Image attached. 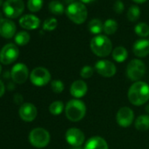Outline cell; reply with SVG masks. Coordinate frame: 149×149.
<instances>
[{
	"label": "cell",
	"instance_id": "4316f807",
	"mask_svg": "<svg viewBox=\"0 0 149 149\" xmlns=\"http://www.w3.org/2000/svg\"><path fill=\"white\" fill-rule=\"evenodd\" d=\"M126 17L129 21L135 22L137 21L140 17V9L138 6H132L126 14Z\"/></svg>",
	"mask_w": 149,
	"mask_h": 149
},
{
	"label": "cell",
	"instance_id": "8fae6325",
	"mask_svg": "<svg viewBox=\"0 0 149 149\" xmlns=\"http://www.w3.org/2000/svg\"><path fill=\"white\" fill-rule=\"evenodd\" d=\"M65 139L68 144L73 147L82 146L85 141L84 133L78 128H69L65 134Z\"/></svg>",
	"mask_w": 149,
	"mask_h": 149
},
{
	"label": "cell",
	"instance_id": "52a82bcc",
	"mask_svg": "<svg viewBox=\"0 0 149 149\" xmlns=\"http://www.w3.org/2000/svg\"><path fill=\"white\" fill-rule=\"evenodd\" d=\"M3 13L8 19L19 18L25 10L23 0H6L3 5Z\"/></svg>",
	"mask_w": 149,
	"mask_h": 149
},
{
	"label": "cell",
	"instance_id": "5bb4252c",
	"mask_svg": "<svg viewBox=\"0 0 149 149\" xmlns=\"http://www.w3.org/2000/svg\"><path fill=\"white\" fill-rule=\"evenodd\" d=\"M37 108L34 104L31 103H25L23 104L19 110V117L22 120L26 122H32L37 117Z\"/></svg>",
	"mask_w": 149,
	"mask_h": 149
},
{
	"label": "cell",
	"instance_id": "2e32d148",
	"mask_svg": "<svg viewBox=\"0 0 149 149\" xmlns=\"http://www.w3.org/2000/svg\"><path fill=\"white\" fill-rule=\"evenodd\" d=\"M40 19L33 14H26L19 19V26L26 30H35L40 26Z\"/></svg>",
	"mask_w": 149,
	"mask_h": 149
},
{
	"label": "cell",
	"instance_id": "4fadbf2b",
	"mask_svg": "<svg viewBox=\"0 0 149 149\" xmlns=\"http://www.w3.org/2000/svg\"><path fill=\"white\" fill-rule=\"evenodd\" d=\"M116 118H117V122L118 125L125 128V127L130 126L132 124L134 120V113L131 108L125 106L118 110Z\"/></svg>",
	"mask_w": 149,
	"mask_h": 149
},
{
	"label": "cell",
	"instance_id": "7c38bea8",
	"mask_svg": "<svg viewBox=\"0 0 149 149\" xmlns=\"http://www.w3.org/2000/svg\"><path fill=\"white\" fill-rule=\"evenodd\" d=\"M96 71L104 77H111L117 72V68L113 62L108 60L97 61L95 64Z\"/></svg>",
	"mask_w": 149,
	"mask_h": 149
},
{
	"label": "cell",
	"instance_id": "484cf974",
	"mask_svg": "<svg viewBox=\"0 0 149 149\" xmlns=\"http://www.w3.org/2000/svg\"><path fill=\"white\" fill-rule=\"evenodd\" d=\"M30 34L26 31H21L15 35V43L19 46H25L30 41Z\"/></svg>",
	"mask_w": 149,
	"mask_h": 149
},
{
	"label": "cell",
	"instance_id": "6da1fadb",
	"mask_svg": "<svg viewBox=\"0 0 149 149\" xmlns=\"http://www.w3.org/2000/svg\"><path fill=\"white\" fill-rule=\"evenodd\" d=\"M127 97L130 103L133 105L145 104L149 99V85L142 81L135 82L129 88Z\"/></svg>",
	"mask_w": 149,
	"mask_h": 149
},
{
	"label": "cell",
	"instance_id": "603a6c76",
	"mask_svg": "<svg viewBox=\"0 0 149 149\" xmlns=\"http://www.w3.org/2000/svg\"><path fill=\"white\" fill-rule=\"evenodd\" d=\"M48 9L51 13L54 15H61L66 10L62 3H61L58 0H53L48 4Z\"/></svg>",
	"mask_w": 149,
	"mask_h": 149
},
{
	"label": "cell",
	"instance_id": "e575fe53",
	"mask_svg": "<svg viewBox=\"0 0 149 149\" xmlns=\"http://www.w3.org/2000/svg\"><path fill=\"white\" fill-rule=\"evenodd\" d=\"M95 1V0H80V2L83 3V4H91Z\"/></svg>",
	"mask_w": 149,
	"mask_h": 149
},
{
	"label": "cell",
	"instance_id": "83f0119b",
	"mask_svg": "<svg viewBox=\"0 0 149 149\" xmlns=\"http://www.w3.org/2000/svg\"><path fill=\"white\" fill-rule=\"evenodd\" d=\"M64 110V104L61 101H54L49 105V111L54 116H58L62 113Z\"/></svg>",
	"mask_w": 149,
	"mask_h": 149
},
{
	"label": "cell",
	"instance_id": "f546056e",
	"mask_svg": "<svg viewBox=\"0 0 149 149\" xmlns=\"http://www.w3.org/2000/svg\"><path fill=\"white\" fill-rule=\"evenodd\" d=\"M58 26V21L54 18H48L43 23V29L45 31H54Z\"/></svg>",
	"mask_w": 149,
	"mask_h": 149
},
{
	"label": "cell",
	"instance_id": "7402d4cb",
	"mask_svg": "<svg viewBox=\"0 0 149 149\" xmlns=\"http://www.w3.org/2000/svg\"><path fill=\"white\" fill-rule=\"evenodd\" d=\"M135 127L139 131H147L149 129V115H140L135 120Z\"/></svg>",
	"mask_w": 149,
	"mask_h": 149
},
{
	"label": "cell",
	"instance_id": "8992f818",
	"mask_svg": "<svg viewBox=\"0 0 149 149\" xmlns=\"http://www.w3.org/2000/svg\"><path fill=\"white\" fill-rule=\"evenodd\" d=\"M146 74V65L139 59L132 60L126 68V74L132 82H139Z\"/></svg>",
	"mask_w": 149,
	"mask_h": 149
},
{
	"label": "cell",
	"instance_id": "277c9868",
	"mask_svg": "<svg viewBox=\"0 0 149 149\" xmlns=\"http://www.w3.org/2000/svg\"><path fill=\"white\" fill-rule=\"evenodd\" d=\"M91 51L99 57H106L112 53V43L106 35H97L91 40Z\"/></svg>",
	"mask_w": 149,
	"mask_h": 149
},
{
	"label": "cell",
	"instance_id": "9a60e30c",
	"mask_svg": "<svg viewBox=\"0 0 149 149\" xmlns=\"http://www.w3.org/2000/svg\"><path fill=\"white\" fill-rule=\"evenodd\" d=\"M16 25L12 19L7 18L0 20V36L5 39H12L16 35Z\"/></svg>",
	"mask_w": 149,
	"mask_h": 149
},
{
	"label": "cell",
	"instance_id": "60d3db41",
	"mask_svg": "<svg viewBox=\"0 0 149 149\" xmlns=\"http://www.w3.org/2000/svg\"><path fill=\"white\" fill-rule=\"evenodd\" d=\"M1 72H2V66L0 64V74H1Z\"/></svg>",
	"mask_w": 149,
	"mask_h": 149
},
{
	"label": "cell",
	"instance_id": "5b68a950",
	"mask_svg": "<svg viewBox=\"0 0 149 149\" xmlns=\"http://www.w3.org/2000/svg\"><path fill=\"white\" fill-rule=\"evenodd\" d=\"M29 142L36 148L46 147L50 142V134L42 127L34 128L29 133Z\"/></svg>",
	"mask_w": 149,
	"mask_h": 149
},
{
	"label": "cell",
	"instance_id": "30bf717a",
	"mask_svg": "<svg viewBox=\"0 0 149 149\" xmlns=\"http://www.w3.org/2000/svg\"><path fill=\"white\" fill-rule=\"evenodd\" d=\"M11 77L13 81L18 84H22L26 83L28 79V77H30L28 68L26 64L21 62L15 64L12 68Z\"/></svg>",
	"mask_w": 149,
	"mask_h": 149
},
{
	"label": "cell",
	"instance_id": "3957f363",
	"mask_svg": "<svg viewBox=\"0 0 149 149\" xmlns=\"http://www.w3.org/2000/svg\"><path fill=\"white\" fill-rule=\"evenodd\" d=\"M67 17L74 24L81 25L85 22L88 17V10L84 4L81 2L70 3L66 8Z\"/></svg>",
	"mask_w": 149,
	"mask_h": 149
},
{
	"label": "cell",
	"instance_id": "d4e9b609",
	"mask_svg": "<svg viewBox=\"0 0 149 149\" xmlns=\"http://www.w3.org/2000/svg\"><path fill=\"white\" fill-rule=\"evenodd\" d=\"M134 32L136 33V34L138 36L145 39L146 37L149 36V26L146 23L140 22L135 26Z\"/></svg>",
	"mask_w": 149,
	"mask_h": 149
},
{
	"label": "cell",
	"instance_id": "e0dca14e",
	"mask_svg": "<svg viewBox=\"0 0 149 149\" xmlns=\"http://www.w3.org/2000/svg\"><path fill=\"white\" fill-rule=\"evenodd\" d=\"M87 91H88L87 84L83 80L74 81L70 86V94L77 99L84 97Z\"/></svg>",
	"mask_w": 149,
	"mask_h": 149
},
{
	"label": "cell",
	"instance_id": "74e56055",
	"mask_svg": "<svg viewBox=\"0 0 149 149\" xmlns=\"http://www.w3.org/2000/svg\"><path fill=\"white\" fill-rule=\"evenodd\" d=\"M72 149H84V147H82V146H76V147H73Z\"/></svg>",
	"mask_w": 149,
	"mask_h": 149
},
{
	"label": "cell",
	"instance_id": "f35d334b",
	"mask_svg": "<svg viewBox=\"0 0 149 149\" xmlns=\"http://www.w3.org/2000/svg\"><path fill=\"white\" fill-rule=\"evenodd\" d=\"M3 5H4V1L3 0H0V6H3Z\"/></svg>",
	"mask_w": 149,
	"mask_h": 149
},
{
	"label": "cell",
	"instance_id": "ab89813d",
	"mask_svg": "<svg viewBox=\"0 0 149 149\" xmlns=\"http://www.w3.org/2000/svg\"><path fill=\"white\" fill-rule=\"evenodd\" d=\"M4 18H3V14H2V13L1 12H0V20H1V19H3Z\"/></svg>",
	"mask_w": 149,
	"mask_h": 149
},
{
	"label": "cell",
	"instance_id": "d6986e66",
	"mask_svg": "<svg viewBox=\"0 0 149 149\" xmlns=\"http://www.w3.org/2000/svg\"><path fill=\"white\" fill-rule=\"evenodd\" d=\"M84 149H109V146L104 139L99 136H94L86 142Z\"/></svg>",
	"mask_w": 149,
	"mask_h": 149
},
{
	"label": "cell",
	"instance_id": "1f68e13d",
	"mask_svg": "<svg viewBox=\"0 0 149 149\" xmlns=\"http://www.w3.org/2000/svg\"><path fill=\"white\" fill-rule=\"evenodd\" d=\"M51 89L54 93H61L64 90V84L60 80H54L51 82Z\"/></svg>",
	"mask_w": 149,
	"mask_h": 149
},
{
	"label": "cell",
	"instance_id": "9c48e42d",
	"mask_svg": "<svg viewBox=\"0 0 149 149\" xmlns=\"http://www.w3.org/2000/svg\"><path fill=\"white\" fill-rule=\"evenodd\" d=\"M19 55L18 47L13 43L5 45L0 50V62L5 65H9L14 62Z\"/></svg>",
	"mask_w": 149,
	"mask_h": 149
},
{
	"label": "cell",
	"instance_id": "8d00e7d4",
	"mask_svg": "<svg viewBox=\"0 0 149 149\" xmlns=\"http://www.w3.org/2000/svg\"><path fill=\"white\" fill-rule=\"evenodd\" d=\"M145 111H146V112L147 113V115H149V104H147V105L146 106Z\"/></svg>",
	"mask_w": 149,
	"mask_h": 149
},
{
	"label": "cell",
	"instance_id": "836d02e7",
	"mask_svg": "<svg viewBox=\"0 0 149 149\" xmlns=\"http://www.w3.org/2000/svg\"><path fill=\"white\" fill-rule=\"evenodd\" d=\"M6 92V87H5V84L4 83L0 80V97H3V95L5 94Z\"/></svg>",
	"mask_w": 149,
	"mask_h": 149
},
{
	"label": "cell",
	"instance_id": "ba28073f",
	"mask_svg": "<svg viewBox=\"0 0 149 149\" xmlns=\"http://www.w3.org/2000/svg\"><path fill=\"white\" fill-rule=\"evenodd\" d=\"M29 78L33 85L37 87H43L50 82L51 74L47 68L43 67H38L33 69V71L30 73Z\"/></svg>",
	"mask_w": 149,
	"mask_h": 149
},
{
	"label": "cell",
	"instance_id": "d590c367",
	"mask_svg": "<svg viewBox=\"0 0 149 149\" xmlns=\"http://www.w3.org/2000/svg\"><path fill=\"white\" fill-rule=\"evenodd\" d=\"M132 1L136 4H143V3L146 2L147 0H132Z\"/></svg>",
	"mask_w": 149,
	"mask_h": 149
},
{
	"label": "cell",
	"instance_id": "4dcf8cb0",
	"mask_svg": "<svg viewBox=\"0 0 149 149\" xmlns=\"http://www.w3.org/2000/svg\"><path fill=\"white\" fill-rule=\"evenodd\" d=\"M94 69L91 66H84L80 71V76L84 79H89L93 76Z\"/></svg>",
	"mask_w": 149,
	"mask_h": 149
},
{
	"label": "cell",
	"instance_id": "44dd1931",
	"mask_svg": "<svg viewBox=\"0 0 149 149\" xmlns=\"http://www.w3.org/2000/svg\"><path fill=\"white\" fill-rule=\"evenodd\" d=\"M88 28L91 33L95 34L97 36V35H99L104 31V24L102 23L100 19H93L89 22Z\"/></svg>",
	"mask_w": 149,
	"mask_h": 149
},
{
	"label": "cell",
	"instance_id": "b9f144b4",
	"mask_svg": "<svg viewBox=\"0 0 149 149\" xmlns=\"http://www.w3.org/2000/svg\"><path fill=\"white\" fill-rule=\"evenodd\" d=\"M148 40H149V39H148Z\"/></svg>",
	"mask_w": 149,
	"mask_h": 149
},
{
	"label": "cell",
	"instance_id": "cb8c5ba5",
	"mask_svg": "<svg viewBox=\"0 0 149 149\" xmlns=\"http://www.w3.org/2000/svg\"><path fill=\"white\" fill-rule=\"evenodd\" d=\"M118 30V23L114 19H109L104 23V32L106 35L114 34Z\"/></svg>",
	"mask_w": 149,
	"mask_h": 149
},
{
	"label": "cell",
	"instance_id": "7a4b0ae2",
	"mask_svg": "<svg viewBox=\"0 0 149 149\" xmlns=\"http://www.w3.org/2000/svg\"><path fill=\"white\" fill-rule=\"evenodd\" d=\"M65 114L68 120L78 122L85 117L86 105L80 99H71L65 106Z\"/></svg>",
	"mask_w": 149,
	"mask_h": 149
},
{
	"label": "cell",
	"instance_id": "ffe728a7",
	"mask_svg": "<svg viewBox=\"0 0 149 149\" xmlns=\"http://www.w3.org/2000/svg\"><path fill=\"white\" fill-rule=\"evenodd\" d=\"M112 58L117 62H124L128 57V52L124 47H117L112 50Z\"/></svg>",
	"mask_w": 149,
	"mask_h": 149
},
{
	"label": "cell",
	"instance_id": "ac0fdd59",
	"mask_svg": "<svg viewBox=\"0 0 149 149\" xmlns=\"http://www.w3.org/2000/svg\"><path fill=\"white\" fill-rule=\"evenodd\" d=\"M133 54L139 58H144L149 54V40L146 39H140L135 41L132 47Z\"/></svg>",
	"mask_w": 149,
	"mask_h": 149
},
{
	"label": "cell",
	"instance_id": "f1b7e54d",
	"mask_svg": "<svg viewBox=\"0 0 149 149\" xmlns=\"http://www.w3.org/2000/svg\"><path fill=\"white\" fill-rule=\"evenodd\" d=\"M43 0H28L27 1V8L32 13L39 12L43 6Z\"/></svg>",
	"mask_w": 149,
	"mask_h": 149
},
{
	"label": "cell",
	"instance_id": "d6a6232c",
	"mask_svg": "<svg viewBox=\"0 0 149 149\" xmlns=\"http://www.w3.org/2000/svg\"><path fill=\"white\" fill-rule=\"evenodd\" d=\"M113 10L115 11V13L117 14L123 13V12L125 11V6L121 0H118V1L115 2V4L113 6Z\"/></svg>",
	"mask_w": 149,
	"mask_h": 149
}]
</instances>
